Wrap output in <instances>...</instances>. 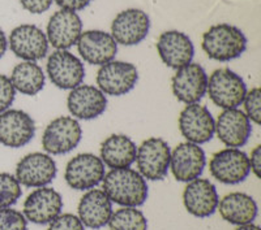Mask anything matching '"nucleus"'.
<instances>
[{
  "label": "nucleus",
  "instance_id": "1",
  "mask_svg": "<svg viewBox=\"0 0 261 230\" xmlns=\"http://www.w3.org/2000/svg\"><path fill=\"white\" fill-rule=\"evenodd\" d=\"M102 189L113 203L122 207H140L148 199L146 180L132 168L111 169L105 174Z\"/></svg>",
  "mask_w": 261,
  "mask_h": 230
},
{
  "label": "nucleus",
  "instance_id": "2",
  "mask_svg": "<svg viewBox=\"0 0 261 230\" xmlns=\"http://www.w3.org/2000/svg\"><path fill=\"white\" fill-rule=\"evenodd\" d=\"M202 50L216 61H231L242 56L247 48V38L239 27L218 24L209 27L202 36Z\"/></svg>",
  "mask_w": 261,
  "mask_h": 230
},
{
  "label": "nucleus",
  "instance_id": "3",
  "mask_svg": "<svg viewBox=\"0 0 261 230\" xmlns=\"http://www.w3.org/2000/svg\"><path fill=\"white\" fill-rule=\"evenodd\" d=\"M206 94L220 108H238L243 103L247 86L239 74L227 68H221L214 71L208 78Z\"/></svg>",
  "mask_w": 261,
  "mask_h": 230
},
{
  "label": "nucleus",
  "instance_id": "4",
  "mask_svg": "<svg viewBox=\"0 0 261 230\" xmlns=\"http://www.w3.org/2000/svg\"><path fill=\"white\" fill-rule=\"evenodd\" d=\"M83 129L80 122L71 116L54 118L42 136V147L48 155H65L80 145Z\"/></svg>",
  "mask_w": 261,
  "mask_h": 230
},
{
  "label": "nucleus",
  "instance_id": "5",
  "mask_svg": "<svg viewBox=\"0 0 261 230\" xmlns=\"http://www.w3.org/2000/svg\"><path fill=\"white\" fill-rule=\"evenodd\" d=\"M171 150L165 139L151 137L137 147L136 162L139 173L145 180L162 181L169 173Z\"/></svg>",
  "mask_w": 261,
  "mask_h": 230
},
{
  "label": "nucleus",
  "instance_id": "6",
  "mask_svg": "<svg viewBox=\"0 0 261 230\" xmlns=\"http://www.w3.org/2000/svg\"><path fill=\"white\" fill-rule=\"evenodd\" d=\"M105 164L94 153H79L72 157L65 167L64 178L67 185L73 190L88 191L103 181Z\"/></svg>",
  "mask_w": 261,
  "mask_h": 230
},
{
  "label": "nucleus",
  "instance_id": "7",
  "mask_svg": "<svg viewBox=\"0 0 261 230\" xmlns=\"http://www.w3.org/2000/svg\"><path fill=\"white\" fill-rule=\"evenodd\" d=\"M213 178L223 185H238L251 173L248 155L239 148H225L216 152L209 161Z\"/></svg>",
  "mask_w": 261,
  "mask_h": 230
},
{
  "label": "nucleus",
  "instance_id": "8",
  "mask_svg": "<svg viewBox=\"0 0 261 230\" xmlns=\"http://www.w3.org/2000/svg\"><path fill=\"white\" fill-rule=\"evenodd\" d=\"M139 81V72L134 64L113 61L102 65L97 73V85L105 95L122 96L135 89Z\"/></svg>",
  "mask_w": 261,
  "mask_h": 230
},
{
  "label": "nucleus",
  "instance_id": "9",
  "mask_svg": "<svg viewBox=\"0 0 261 230\" xmlns=\"http://www.w3.org/2000/svg\"><path fill=\"white\" fill-rule=\"evenodd\" d=\"M46 69L53 85L60 90L74 89L85 78L83 61L68 50L54 51L48 56Z\"/></svg>",
  "mask_w": 261,
  "mask_h": 230
},
{
  "label": "nucleus",
  "instance_id": "10",
  "mask_svg": "<svg viewBox=\"0 0 261 230\" xmlns=\"http://www.w3.org/2000/svg\"><path fill=\"white\" fill-rule=\"evenodd\" d=\"M208 87V74L200 64L190 62L181 68L176 69L171 80V89L174 96L180 103H199L206 95Z\"/></svg>",
  "mask_w": 261,
  "mask_h": 230
},
{
  "label": "nucleus",
  "instance_id": "11",
  "mask_svg": "<svg viewBox=\"0 0 261 230\" xmlns=\"http://www.w3.org/2000/svg\"><path fill=\"white\" fill-rule=\"evenodd\" d=\"M179 130L187 142L200 146L213 138L216 121L205 106L188 104L179 115Z\"/></svg>",
  "mask_w": 261,
  "mask_h": 230
},
{
  "label": "nucleus",
  "instance_id": "12",
  "mask_svg": "<svg viewBox=\"0 0 261 230\" xmlns=\"http://www.w3.org/2000/svg\"><path fill=\"white\" fill-rule=\"evenodd\" d=\"M58 168L51 155L33 152L17 162L16 176L20 185L25 187H45L57 177Z\"/></svg>",
  "mask_w": 261,
  "mask_h": 230
},
{
  "label": "nucleus",
  "instance_id": "13",
  "mask_svg": "<svg viewBox=\"0 0 261 230\" xmlns=\"http://www.w3.org/2000/svg\"><path fill=\"white\" fill-rule=\"evenodd\" d=\"M8 46L16 56L25 61H37L47 55L48 41L42 29L36 25L24 24L11 31Z\"/></svg>",
  "mask_w": 261,
  "mask_h": 230
},
{
  "label": "nucleus",
  "instance_id": "14",
  "mask_svg": "<svg viewBox=\"0 0 261 230\" xmlns=\"http://www.w3.org/2000/svg\"><path fill=\"white\" fill-rule=\"evenodd\" d=\"M36 136V122L21 109H7L0 113V143L6 147L20 148Z\"/></svg>",
  "mask_w": 261,
  "mask_h": 230
},
{
  "label": "nucleus",
  "instance_id": "15",
  "mask_svg": "<svg viewBox=\"0 0 261 230\" xmlns=\"http://www.w3.org/2000/svg\"><path fill=\"white\" fill-rule=\"evenodd\" d=\"M150 29V18L144 11L129 8L119 12L111 24V37L123 46H136L144 41Z\"/></svg>",
  "mask_w": 261,
  "mask_h": 230
},
{
  "label": "nucleus",
  "instance_id": "16",
  "mask_svg": "<svg viewBox=\"0 0 261 230\" xmlns=\"http://www.w3.org/2000/svg\"><path fill=\"white\" fill-rule=\"evenodd\" d=\"M62 195L53 187H38L28 195L24 202V216L37 225L50 224L62 213Z\"/></svg>",
  "mask_w": 261,
  "mask_h": 230
},
{
  "label": "nucleus",
  "instance_id": "17",
  "mask_svg": "<svg viewBox=\"0 0 261 230\" xmlns=\"http://www.w3.org/2000/svg\"><path fill=\"white\" fill-rule=\"evenodd\" d=\"M206 166V156L199 145L183 142L179 143L170 157V169L179 182H191L200 178Z\"/></svg>",
  "mask_w": 261,
  "mask_h": 230
},
{
  "label": "nucleus",
  "instance_id": "18",
  "mask_svg": "<svg viewBox=\"0 0 261 230\" xmlns=\"http://www.w3.org/2000/svg\"><path fill=\"white\" fill-rule=\"evenodd\" d=\"M83 32V21L73 11L60 9L50 17L47 24V41L57 50H68L77 43Z\"/></svg>",
  "mask_w": 261,
  "mask_h": 230
},
{
  "label": "nucleus",
  "instance_id": "19",
  "mask_svg": "<svg viewBox=\"0 0 261 230\" xmlns=\"http://www.w3.org/2000/svg\"><path fill=\"white\" fill-rule=\"evenodd\" d=\"M251 133V121L241 109H223V112H221L217 118L214 134H217L226 147H243L248 142Z\"/></svg>",
  "mask_w": 261,
  "mask_h": 230
},
{
  "label": "nucleus",
  "instance_id": "20",
  "mask_svg": "<svg viewBox=\"0 0 261 230\" xmlns=\"http://www.w3.org/2000/svg\"><path fill=\"white\" fill-rule=\"evenodd\" d=\"M76 45L84 61L99 67L113 61L118 52L115 39L102 30H86L81 32Z\"/></svg>",
  "mask_w": 261,
  "mask_h": 230
},
{
  "label": "nucleus",
  "instance_id": "21",
  "mask_svg": "<svg viewBox=\"0 0 261 230\" xmlns=\"http://www.w3.org/2000/svg\"><path fill=\"white\" fill-rule=\"evenodd\" d=\"M220 196L216 186L206 178H196L188 182L183 191V203L188 213L206 218L217 211Z\"/></svg>",
  "mask_w": 261,
  "mask_h": 230
},
{
  "label": "nucleus",
  "instance_id": "22",
  "mask_svg": "<svg viewBox=\"0 0 261 230\" xmlns=\"http://www.w3.org/2000/svg\"><path fill=\"white\" fill-rule=\"evenodd\" d=\"M157 51L165 64L172 69H179L192 62L195 47L190 37L178 30L162 32L157 42Z\"/></svg>",
  "mask_w": 261,
  "mask_h": 230
},
{
  "label": "nucleus",
  "instance_id": "23",
  "mask_svg": "<svg viewBox=\"0 0 261 230\" xmlns=\"http://www.w3.org/2000/svg\"><path fill=\"white\" fill-rule=\"evenodd\" d=\"M69 112L79 120H94L106 111V95L94 86L79 85L67 97Z\"/></svg>",
  "mask_w": 261,
  "mask_h": 230
},
{
  "label": "nucleus",
  "instance_id": "24",
  "mask_svg": "<svg viewBox=\"0 0 261 230\" xmlns=\"http://www.w3.org/2000/svg\"><path fill=\"white\" fill-rule=\"evenodd\" d=\"M79 218L84 226L98 230L109 224L113 215V202L103 190L92 189L83 195L79 203Z\"/></svg>",
  "mask_w": 261,
  "mask_h": 230
},
{
  "label": "nucleus",
  "instance_id": "25",
  "mask_svg": "<svg viewBox=\"0 0 261 230\" xmlns=\"http://www.w3.org/2000/svg\"><path fill=\"white\" fill-rule=\"evenodd\" d=\"M217 210L220 211L221 217L232 225L252 224L257 216V203L255 199L244 192H230L225 195L220 202Z\"/></svg>",
  "mask_w": 261,
  "mask_h": 230
},
{
  "label": "nucleus",
  "instance_id": "26",
  "mask_svg": "<svg viewBox=\"0 0 261 230\" xmlns=\"http://www.w3.org/2000/svg\"><path fill=\"white\" fill-rule=\"evenodd\" d=\"M136 155L135 142L124 134H113L102 142L101 160L111 169L130 168L136 161Z\"/></svg>",
  "mask_w": 261,
  "mask_h": 230
},
{
  "label": "nucleus",
  "instance_id": "27",
  "mask_svg": "<svg viewBox=\"0 0 261 230\" xmlns=\"http://www.w3.org/2000/svg\"><path fill=\"white\" fill-rule=\"evenodd\" d=\"M9 78L16 91L28 96L39 94L45 87V73L36 61H24L17 64Z\"/></svg>",
  "mask_w": 261,
  "mask_h": 230
},
{
  "label": "nucleus",
  "instance_id": "28",
  "mask_svg": "<svg viewBox=\"0 0 261 230\" xmlns=\"http://www.w3.org/2000/svg\"><path fill=\"white\" fill-rule=\"evenodd\" d=\"M110 230H148V220L137 207H122L109 220Z\"/></svg>",
  "mask_w": 261,
  "mask_h": 230
},
{
  "label": "nucleus",
  "instance_id": "29",
  "mask_svg": "<svg viewBox=\"0 0 261 230\" xmlns=\"http://www.w3.org/2000/svg\"><path fill=\"white\" fill-rule=\"evenodd\" d=\"M22 195L21 185L11 173L0 172V208H8L17 203Z\"/></svg>",
  "mask_w": 261,
  "mask_h": 230
},
{
  "label": "nucleus",
  "instance_id": "30",
  "mask_svg": "<svg viewBox=\"0 0 261 230\" xmlns=\"http://www.w3.org/2000/svg\"><path fill=\"white\" fill-rule=\"evenodd\" d=\"M0 230H28V220L20 211L0 208Z\"/></svg>",
  "mask_w": 261,
  "mask_h": 230
},
{
  "label": "nucleus",
  "instance_id": "31",
  "mask_svg": "<svg viewBox=\"0 0 261 230\" xmlns=\"http://www.w3.org/2000/svg\"><path fill=\"white\" fill-rule=\"evenodd\" d=\"M244 111L249 121L255 122L256 125L261 124V90L255 87L251 91H247L244 96Z\"/></svg>",
  "mask_w": 261,
  "mask_h": 230
},
{
  "label": "nucleus",
  "instance_id": "32",
  "mask_svg": "<svg viewBox=\"0 0 261 230\" xmlns=\"http://www.w3.org/2000/svg\"><path fill=\"white\" fill-rule=\"evenodd\" d=\"M47 230H85L79 216L73 213H60L48 224Z\"/></svg>",
  "mask_w": 261,
  "mask_h": 230
},
{
  "label": "nucleus",
  "instance_id": "33",
  "mask_svg": "<svg viewBox=\"0 0 261 230\" xmlns=\"http://www.w3.org/2000/svg\"><path fill=\"white\" fill-rule=\"evenodd\" d=\"M16 97V90L13 87L11 78L4 74H0V113L6 112L12 106Z\"/></svg>",
  "mask_w": 261,
  "mask_h": 230
},
{
  "label": "nucleus",
  "instance_id": "34",
  "mask_svg": "<svg viewBox=\"0 0 261 230\" xmlns=\"http://www.w3.org/2000/svg\"><path fill=\"white\" fill-rule=\"evenodd\" d=\"M53 2L54 0H20L22 8L34 15H39V13L48 11L50 7L53 6Z\"/></svg>",
  "mask_w": 261,
  "mask_h": 230
},
{
  "label": "nucleus",
  "instance_id": "35",
  "mask_svg": "<svg viewBox=\"0 0 261 230\" xmlns=\"http://www.w3.org/2000/svg\"><path fill=\"white\" fill-rule=\"evenodd\" d=\"M54 2H57V4L62 9L73 11V12L83 11L92 3V0H54Z\"/></svg>",
  "mask_w": 261,
  "mask_h": 230
},
{
  "label": "nucleus",
  "instance_id": "36",
  "mask_svg": "<svg viewBox=\"0 0 261 230\" xmlns=\"http://www.w3.org/2000/svg\"><path fill=\"white\" fill-rule=\"evenodd\" d=\"M249 160V168L251 172L255 174L256 177H261V146H256L251 152V156L248 157Z\"/></svg>",
  "mask_w": 261,
  "mask_h": 230
},
{
  "label": "nucleus",
  "instance_id": "37",
  "mask_svg": "<svg viewBox=\"0 0 261 230\" xmlns=\"http://www.w3.org/2000/svg\"><path fill=\"white\" fill-rule=\"evenodd\" d=\"M7 48H8V41H7L6 32L3 31V29L0 27V59L4 56V53L7 52Z\"/></svg>",
  "mask_w": 261,
  "mask_h": 230
},
{
  "label": "nucleus",
  "instance_id": "38",
  "mask_svg": "<svg viewBox=\"0 0 261 230\" xmlns=\"http://www.w3.org/2000/svg\"><path fill=\"white\" fill-rule=\"evenodd\" d=\"M235 230H260V226L258 225L252 224H246V225H239Z\"/></svg>",
  "mask_w": 261,
  "mask_h": 230
}]
</instances>
